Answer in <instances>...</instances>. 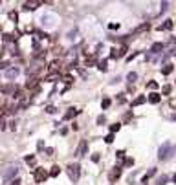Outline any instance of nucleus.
<instances>
[{
	"instance_id": "nucleus-1",
	"label": "nucleus",
	"mask_w": 176,
	"mask_h": 185,
	"mask_svg": "<svg viewBox=\"0 0 176 185\" xmlns=\"http://www.w3.org/2000/svg\"><path fill=\"white\" fill-rule=\"evenodd\" d=\"M66 172H68L70 180L77 182V180H79V176H81V165H79V163H70L68 167H66Z\"/></svg>"
},
{
	"instance_id": "nucleus-2",
	"label": "nucleus",
	"mask_w": 176,
	"mask_h": 185,
	"mask_svg": "<svg viewBox=\"0 0 176 185\" xmlns=\"http://www.w3.org/2000/svg\"><path fill=\"white\" fill-rule=\"evenodd\" d=\"M33 178H35L37 183H42V182H46V180L50 178V172L46 171V169H42V167H37V171L33 172Z\"/></svg>"
},
{
	"instance_id": "nucleus-3",
	"label": "nucleus",
	"mask_w": 176,
	"mask_h": 185,
	"mask_svg": "<svg viewBox=\"0 0 176 185\" xmlns=\"http://www.w3.org/2000/svg\"><path fill=\"white\" fill-rule=\"evenodd\" d=\"M171 150H173V147H171L169 143H165V145H162V147H160V154H158V158L160 159H167L169 156H171Z\"/></svg>"
},
{
	"instance_id": "nucleus-4",
	"label": "nucleus",
	"mask_w": 176,
	"mask_h": 185,
	"mask_svg": "<svg viewBox=\"0 0 176 185\" xmlns=\"http://www.w3.org/2000/svg\"><path fill=\"white\" fill-rule=\"evenodd\" d=\"M17 172H18V167H17V165H9V167H6V171H2V176L6 178V180H9V178H13Z\"/></svg>"
},
{
	"instance_id": "nucleus-5",
	"label": "nucleus",
	"mask_w": 176,
	"mask_h": 185,
	"mask_svg": "<svg viewBox=\"0 0 176 185\" xmlns=\"http://www.w3.org/2000/svg\"><path fill=\"white\" fill-rule=\"evenodd\" d=\"M18 72H20L18 68H9L7 72H6V79H7V81H13V79L18 75Z\"/></svg>"
},
{
	"instance_id": "nucleus-6",
	"label": "nucleus",
	"mask_w": 176,
	"mask_h": 185,
	"mask_svg": "<svg viewBox=\"0 0 176 185\" xmlns=\"http://www.w3.org/2000/svg\"><path fill=\"white\" fill-rule=\"evenodd\" d=\"M41 68H42V62H41V61H39V62H35V64H33V66H31V68H29V70H28V73H29V75H31V77H33V75H35V73H39V72H41Z\"/></svg>"
},
{
	"instance_id": "nucleus-7",
	"label": "nucleus",
	"mask_w": 176,
	"mask_h": 185,
	"mask_svg": "<svg viewBox=\"0 0 176 185\" xmlns=\"http://www.w3.org/2000/svg\"><path fill=\"white\" fill-rule=\"evenodd\" d=\"M119 176H121V167H114V171L108 174V178H110V182H116Z\"/></svg>"
},
{
	"instance_id": "nucleus-8",
	"label": "nucleus",
	"mask_w": 176,
	"mask_h": 185,
	"mask_svg": "<svg viewBox=\"0 0 176 185\" xmlns=\"http://www.w3.org/2000/svg\"><path fill=\"white\" fill-rule=\"evenodd\" d=\"M88 150V143L86 141H81L79 143V147H77V156H84Z\"/></svg>"
},
{
	"instance_id": "nucleus-9",
	"label": "nucleus",
	"mask_w": 176,
	"mask_h": 185,
	"mask_svg": "<svg viewBox=\"0 0 176 185\" xmlns=\"http://www.w3.org/2000/svg\"><path fill=\"white\" fill-rule=\"evenodd\" d=\"M147 101L152 103V104H158L160 101H162V96H160V94H156V92H152V94H150V96L147 97Z\"/></svg>"
},
{
	"instance_id": "nucleus-10",
	"label": "nucleus",
	"mask_w": 176,
	"mask_h": 185,
	"mask_svg": "<svg viewBox=\"0 0 176 185\" xmlns=\"http://www.w3.org/2000/svg\"><path fill=\"white\" fill-rule=\"evenodd\" d=\"M79 112H81V110H77V108H68V112L64 114V121H66V119H73Z\"/></svg>"
},
{
	"instance_id": "nucleus-11",
	"label": "nucleus",
	"mask_w": 176,
	"mask_h": 185,
	"mask_svg": "<svg viewBox=\"0 0 176 185\" xmlns=\"http://www.w3.org/2000/svg\"><path fill=\"white\" fill-rule=\"evenodd\" d=\"M37 6H39V2H26V4H22V9H26V11H33Z\"/></svg>"
},
{
	"instance_id": "nucleus-12",
	"label": "nucleus",
	"mask_w": 176,
	"mask_h": 185,
	"mask_svg": "<svg viewBox=\"0 0 176 185\" xmlns=\"http://www.w3.org/2000/svg\"><path fill=\"white\" fill-rule=\"evenodd\" d=\"M162 49H163V44L162 42H154L152 46H150V52H152V53H160Z\"/></svg>"
},
{
	"instance_id": "nucleus-13",
	"label": "nucleus",
	"mask_w": 176,
	"mask_h": 185,
	"mask_svg": "<svg viewBox=\"0 0 176 185\" xmlns=\"http://www.w3.org/2000/svg\"><path fill=\"white\" fill-rule=\"evenodd\" d=\"M145 101H147V97H143V96H139V97H136L134 101H132V106H139V104H143Z\"/></svg>"
},
{
	"instance_id": "nucleus-14",
	"label": "nucleus",
	"mask_w": 176,
	"mask_h": 185,
	"mask_svg": "<svg viewBox=\"0 0 176 185\" xmlns=\"http://www.w3.org/2000/svg\"><path fill=\"white\" fill-rule=\"evenodd\" d=\"M0 92H2V94H11L13 86H11V84H2V86H0Z\"/></svg>"
},
{
	"instance_id": "nucleus-15",
	"label": "nucleus",
	"mask_w": 176,
	"mask_h": 185,
	"mask_svg": "<svg viewBox=\"0 0 176 185\" xmlns=\"http://www.w3.org/2000/svg\"><path fill=\"white\" fill-rule=\"evenodd\" d=\"M154 174H156V169H150V171H149V172L143 176V180H141V182H143V183H147V182H149V178H152Z\"/></svg>"
},
{
	"instance_id": "nucleus-16",
	"label": "nucleus",
	"mask_w": 176,
	"mask_h": 185,
	"mask_svg": "<svg viewBox=\"0 0 176 185\" xmlns=\"http://www.w3.org/2000/svg\"><path fill=\"white\" fill-rule=\"evenodd\" d=\"M173 70H174V68H173V64H165V66L162 68V73H163V75H169V73L173 72Z\"/></svg>"
},
{
	"instance_id": "nucleus-17",
	"label": "nucleus",
	"mask_w": 176,
	"mask_h": 185,
	"mask_svg": "<svg viewBox=\"0 0 176 185\" xmlns=\"http://www.w3.org/2000/svg\"><path fill=\"white\" fill-rule=\"evenodd\" d=\"M59 66H61V64H59L57 61H55V62H50V72L57 73V72H59Z\"/></svg>"
},
{
	"instance_id": "nucleus-18",
	"label": "nucleus",
	"mask_w": 176,
	"mask_h": 185,
	"mask_svg": "<svg viewBox=\"0 0 176 185\" xmlns=\"http://www.w3.org/2000/svg\"><path fill=\"white\" fill-rule=\"evenodd\" d=\"M158 29H173V20H165Z\"/></svg>"
},
{
	"instance_id": "nucleus-19",
	"label": "nucleus",
	"mask_w": 176,
	"mask_h": 185,
	"mask_svg": "<svg viewBox=\"0 0 176 185\" xmlns=\"http://www.w3.org/2000/svg\"><path fill=\"white\" fill-rule=\"evenodd\" d=\"M59 172H61V167H57V165H55V167H52V171H50V176H59Z\"/></svg>"
},
{
	"instance_id": "nucleus-20",
	"label": "nucleus",
	"mask_w": 176,
	"mask_h": 185,
	"mask_svg": "<svg viewBox=\"0 0 176 185\" xmlns=\"http://www.w3.org/2000/svg\"><path fill=\"white\" fill-rule=\"evenodd\" d=\"M136 79H138V73H134V72H130L128 75H127V81H128V83H134Z\"/></svg>"
},
{
	"instance_id": "nucleus-21",
	"label": "nucleus",
	"mask_w": 176,
	"mask_h": 185,
	"mask_svg": "<svg viewBox=\"0 0 176 185\" xmlns=\"http://www.w3.org/2000/svg\"><path fill=\"white\" fill-rule=\"evenodd\" d=\"M4 128H6V114L0 116V130H4Z\"/></svg>"
},
{
	"instance_id": "nucleus-22",
	"label": "nucleus",
	"mask_w": 176,
	"mask_h": 185,
	"mask_svg": "<svg viewBox=\"0 0 176 185\" xmlns=\"http://www.w3.org/2000/svg\"><path fill=\"white\" fill-rule=\"evenodd\" d=\"M94 64H95V57L88 55V57H86V66H94Z\"/></svg>"
},
{
	"instance_id": "nucleus-23",
	"label": "nucleus",
	"mask_w": 176,
	"mask_h": 185,
	"mask_svg": "<svg viewBox=\"0 0 176 185\" xmlns=\"http://www.w3.org/2000/svg\"><path fill=\"white\" fill-rule=\"evenodd\" d=\"M119 128H121V125H119V123H114V125H112V127H110V134H114V132H118V130H119Z\"/></svg>"
},
{
	"instance_id": "nucleus-24",
	"label": "nucleus",
	"mask_w": 176,
	"mask_h": 185,
	"mask_svg": "<svg viewBox=\"0 0 176 185\" xmlns=\"http://www.w3.org/2000/svg\"><path fill=\"white\" fill-rule=\"evenodd\" d=\"M171 90H173V88H171L169 84H165V86L162 88V94H163V96H169V94H171Z\"/></svg>"
},
{
	"instance_id": "nucleus-25",
	"label": "nucleus",
	"mask_w": 176,
	"mask_h": 185,
	"mask_svg": "<svg viewBox=\"0 0 176 185\" xmlns=\"http://www.w3.org/2000/svg\"><path fill=\"white\" fill-rule=\"evenodd\" d=\"M110 103H112V101H110V99H108V97H105V99H103V103H101V106H103L105 110H107V108L110 106Z\"/></svg>"
},
{
	"instance_id": "nucleus-26",
	"label": "nucleus",
	"mask_w": 176,
	"mask_h": 185,
	"mask_svg": "<svg viewBox=\"0 0 176 185\" xmlns=\"http://www.w3.org/2000/svg\"><path fill=\"white\" fill-rule=\"evenodd\" d=\"M107 64H108V61H101L99 62V70H101V72H107Z\"/></svg>"
},
{
	"instance_id": "nucleus-27",
	"label": "nucleus",
	"mask_w": 176,
	"mask_h": 185,
	"mask_svg": "<svg viewBox=\"0 0 176 185\" xmlns=\"http://www.w3.org/2000/svg\"><path fill=\"white\" fill-rule=\"evenodd\" d=\"M147 88H149V90H156V88H158V83H156V81H150V83L147 84Z\"/></svg>"
},
{
	"instance_id": "nucleus-28",
	"label": "nucleus",
	"mask_w": 176,
	"mask_h": 185,
	"mask_svg": "<svg viewBox=\"0 0 176 185\" xmlns=\"http://www.w3.org/2000/svg\"><path fill=\"white\" fill-rule=\"evenodd\" d=\"M13 41H15V39H13V35H7V33L4 35V42H13Z\"/></svg>"
},
{
	"instance_id": "nucleus-29",
	"label": "nucleus",
	"mask_w": 176,
	"mask_h": 185,
	"mask_svg": "<svg viewBox=\"0 0 176 185\" xmlns=\"http://www.w3.org/2000/svg\"><path fill=\"white\" fill-rule=\"evenodd\" d=\"M114 141V134H108V136H105V143H112Z\"/></svg>"
},
{
	"instance_id": "nucleus-30",
	"label": "nucleus",
	"mask_w": 176,
	"mask_h": 185,
	"mask_svg": "<svg viewBox=\"0 0 176 185\" xmlns=\"http://www.w3.org/2000/svg\"><path fill=\"white\" fill-rule=\"evenodd\" d=\"M97 123H99V125H105V123H107V117H105V116H99V117H97Z\"/></svg>"
},
{
	"instance_id": "nucleus-31",
	"label": "nucleus",
	"mask_w": 176,
	"mask_h": 185,
	"mask_svg": "<svg viewBox=\"0 0 176 185\" xmlns=\"http://www.w3.org/2000/svg\"><path fill=\"white\" fill-rule=\"evenodd\" d=\"M165 183H167V176H162L158 180V185H165Z\"/></svg>"
},
{
	"instance_id": "nucleus-32",
	"label": "nucleus",
	"mask_w": 176,
	"mask_h": 185,
	"mask_svg": "<svg viewBox=\"0 0 176 185\" xmlns=\"http://www.w3.org/2000/svg\"><path fill=\"white\" fill-rule=\"evenodd\" d=\"M35 161V156L33 154H29V156H26V163H33Z\"/></svg>"
},
{
	"instance_id": "nucleus-33",
	"label": "nucleus",
	"mask_w": 176,
	"mask_h": 185,
	"mask_svg": "<svg viewBox=\"0 0 176 185\" xmlns=\"http://www.w3.org/2000/svg\"><path fill=\"white\" fill-rule=\"evenodd\" d=\"M72 81H73V79L70 77V75H66V77H64V83H66V86H70V84H72Z\"/></svg>"
},
{
	"instance_id": "nucleus-34",
	"label": "nucleus",
	"mask_w": 176,
	"mask_h": 185,
	"mask_svg": "<svg viewBox=\"0 0 176 185\" xmlns=\"http://www.w3.org/2000/svg\"><path fill=\"white\" fill-rule=\"evenodd\" d=\"M116 154H118V158H119V159H123V158H125V150H118Z\"/></svg>"
},
{
	"instance_id": "nucleus-35",
	"label": "nucleus",
	"mask_w": 176,
	"mask_h": 185,
	"mask_svg": "<svg viewBox=\"0 0 176 185\" xmlns=\"http://www.w3.org/2000/svg\"><path fill=\"white\" fill-rule=\"evenodd\" d=\"M9 18H11V20H17V13L11 11V13H9Z\"/></svg>"
},
{
	"instance_id": "nucleus-36",
	"label": "nucleus",
	"mask_w": 176,
	"mask_h": 185,
	"mask_svg": "<svg viewBox=\"0 0 176 185\" xmlns=\"http://www.w3.org/2000/svg\"><path fill=\"white\" fill-rule=\"evenodd\" d=\"M11 185H20V180H18V178H15L13 182H11Z\"/></svg>"
},
{
	"instance_id": "nucleus-37",
	"label": "nucleus",
	"mask_w": 176,
	"mask_h": 185,
	"mask_svg": "<svg viewBox=\"0 0 176 185\" xmlns=\"http://www.w3.org/2000/svg\"><path fill=\"white\" fill-rule=\"evenodd\" d=\"M46 112H48V114H53V112H55V108H53V106H48V108H46Z\"/></svg>"
},
{
	"instance_id": "nucleus-38",
	"label": "nucleus",
	"mask_w": 176,
	"mask_h": 185,
	"mask_svg": "<svg viewBox=\"0 0 176 185\" xmlns=\"http://www.w3.org/2000/svg\"><path fill=\"white\" fill-rule=\"evenodd\" d=\"M92 161H99V154H94V156H92Z\"/></svg>"
},
{
	"instance_id": "nucleus-39",
	"label": "nucleus",
	"mask_w": 176,
	"mask_h": 185,
	"mask_svg": "<svg viewBox=\"0 0 176 185\" xmlns=\"http://www.w3.org/2000/svg\"><path fill=\"white\" fill-rule=\"evenodd\" d=\"M9 66V62H0V68H7Z\"/></svg>"
},
{
	"instance_id": "nucleus-40",
	"label": "nucleus",
	"mask_w": 176,
	"mask_h": 185,
	"mask_svg": "<svg viewBox=\"0 0 176 185\" xmlns=\"http://www.w3.org/2000/svg\"><path fill=\"white\" fill-rule=\"evenodd\" d=\"M2 55H4V48L0 46V59H2Z\"/></svg>"
},
{
	"instance_id": "nucleus-41",
	"label": "nucleus",
	"mask_w": 176,
	"mask_h": 185,
	"mask_svg": "<svg viewBox=\"0 0 176 185\" xmlns=\"http://www.w3.org/2000/svg\"><path fill=\"white\" fill-rule=\"evenodd\" d=\"M173 182H174V183H176V174H174V176H173Z\"/></svg>"
}]
</instances>
